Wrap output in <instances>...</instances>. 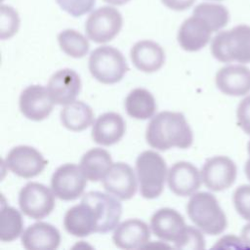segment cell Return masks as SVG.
I'll return each mask as SVG.
<instances>
[{
  "mask_svg": "<svg viewBox=\"0 0 250 250\" xmlns=\"http://www.w3.org/2000/svg\"><path fill=\"white\" fill-rule=\"evenodd\" d=\"M167 182L173 193L179 196H190L202 183L200 171L190 162L178 161L168 170Z\"/></svg>",
  "mask_w": 250,
  "mask_h": 250,
  "instance_id": "16",
  "label": "cell"
},
{
  "mask_svg": "<svg viewBox=\"0 0 250 250\" xmlns=\"http://www.w3.org/2000/svg\"><path fill=\"white\" fill-rule=\"evenodd\" d=\"M20 18L15 9L10 6H0V38L2 40L13 37L19 30Z\"/></svg>",
  "mask_w": 250,
  "mask_h": 250,
  "instance_id": "30",
  "label": "cell"
},
{
  "mask_svg": "<svg viewBox=\"0 0 250 250\" xmlns=\"http://www.w3.org/2000/svg\"><path fill=\"white\" fill-rule=\"evenodd\" d=\"M232 201L237 214L250 222V185H241L233 192Z\"/></svg>",
  "mask_w": 250,
  "mask_h": 250,
  "instance_id": "31",
  "label": "cell"
},
{
  "mask_svg": "<svg viewBox=\"0 0 250 250\" xmlns=\"http://www.w3.org/2000/svg\"><path fill=\"white\" fill-rule=\"evenodd\" d=\"M61 243V234L53 225L38 222L27 227L21 234V244L27 250H54Z\"/></svg>",
  "mask_w": 250,
  "mask_h": 250,
  "instance_id": "21",
  "label": "cell"
},
{
  "mask_svg": "<svg viewBox=\"0 0 250 250\" xmlns=\"http://www.w3.org/2000/svg\"><path fill=\"white\" fill-rule=\"evenodd\" d=\"M62 124L70 131L80 132L94 122V112L90 105L82 101H73L64 105L61 111Z\"/></svg>",
  "mask_w": 250,
  "mask_h": 250,
  "instance_id": "25",
  "label": "cell"
},
{
  "mask_svg": "<svg viewBox=\"0 0 250 250\" xmlns=\"http://www.w3.org/2000/svg\"><path fill=\"white\" fill-rule=\"evenodd\" d=\"M212 56L221 62L250 63V25L220 31L211 41Z\"/></svg>",
  "mask_w": 250,
  "mask_h": 250,
  "instance_id": "3",
  "label": "cell"
},
{
  "mask_svg": "<svg viewBox=\"0 0 250 250\" xmlns=\"http://www.w3.org/2000/svg\"><path fill=\"white\" fill-rule=\"evenodd\" d=\"M97 226L98 219L93 207L83 201L69 208L63 218L65 230L78 237L87 236L96 232Z\"/></svg>",
  "mask_w": 250,
  "mask_h": 250,
  "instance_id": "20",
  "label": "cell"
},
{
  "mask_svg": "<svg viewBox=\"0 0 250 250\" xmlns=\"http://www.w3.org/2000/svg\"><path fill=\"white\" fill-rule=\"evenodd\" d=\"M58 42L63 53L75 59L86 56L90 48L88 39L80 32L70 28L59 33Z\"/></svg>",
  "mask_w": 250,
  "mask_h": 250,
  "instance_id": "29",
  "label": "cell"
},
{
  "mask_svg": "<svg viewBox=\"0 0 250 250\" xmlns=\"http://www.w3.org/2000/svg\"><path fill=\"white\" fill-rule=\"evenodd\" d=\"M244 172H245V176L248 179V181L250 182V158H248V160L245 163L244 166Z\"/></svg>",
  "mask_w": 250,
  "mask_h": 250,
  "instance_id": "39",
  "label": "cell"
},
{
  "mask_svg": "<svg viewBox=\"0 0 250 250\" xmlns=\"http://www.w3.org/2000/svg\"><path fill=\"white\" fill-rule=\"evenodd\" d=\"M161 2L171 10L185 11L191 7L195 0H161Z\"/></svg>",
  "mask_w": 250,
  "mask_h": 250,
  "instance_id": "36",
  "label": "cell"
},
{
  "mask_svg": "<svg viewBox=\"0 0 250 250\" xmlns=\"http://www.w3.org/2000/svg\"><path fill=\"white\" fill-rule=\"evenodd\" d=\"M81 201L90 204L97 216L98 226L96 232H108L114 229L122 215L121 203L110 193L90 191L83 195Z\"/></svg>",
  "mask_w": 250,
  "mask_h": 250,
  "instance_id": "10",
  "label": "cell"
},
{
  "mask_svg": "<svg viewBox=\"0 0 250 250\" xmlns=\"http://www.w3.org/2000/svg\"><path fill=\"white\" fill-rule=\"evenodd\" d=\"M247 152H248L249 158H250V141L248 142V145H247Z\"/></svg>",
  "mask_w": 250,
  "mask_h": 250,
  "instance_id": "40",
  "label": "cell"
},
{
  "mask_svg": "<svg viewBox=\"0 0 250 250\" xmlns=\"http://www.w3.org/2000/svg\"><path fill=\"white\" fill-rule=\"evenodd\" d=\"M47 89L55 104L65 105L75 101L80 93L81 79L70 68L60 69L50 77Z\"/></svg>",
  "mask_w": 250,
  "mask_h": 250,
  "instance_id": "17",
  "label": "cell"
},
{
  "mask_svg": "<svg viewBox=\"0 0 250 250\" xmlns=\"http://www.w3.org/2000/svg\"><path fill=\"white\" fill-rule=\"evenodd\" d=\"M150 229L160 239L173 242L176 248L184 242L188 226L183 216L175 209L160 208L151 216Z\"/></svg>",
  "mask_w": 250,
  "mask_h": 250,
  "instance_id": "11",
  "label": "cell"
},
{
  "mask_svg": "<svg viewBox=\"0 0 250 250\" xmlns=\"http://www.w3.org/2000/svg\"><path fill=\"white\" fill-rule=\"evenodd\" d=\"M113 165L110 153L101 147H94L86 151L80 160V168L91 182L104 180Z\"/></svg>",
  "mask_w": 250,
  "mask_h": 250,
  "instance_id": "24",
  "label": "cell"
},
{
  "mask_svg": "<svg viewBox=\"0 0 250 250\" xmlns=\"http://www.w3.org/2000/svg\"><path fill=\"white\" fill-rule=\"evenodd\" d=\"M149 238V227L139 219H129L118 224L112 234L114 245L125 250L145 248Z\"/></svg>",
  "mask_w": 250,
  "mask_h": 250,
  "instance_id": "18",
  "label": "cell"
},
{
  "mask_svg": "<svg viewBox=\"0 0 250 250\" xmlns=\"http://www.w3.org/2000/svg\"><path fill=\"white\" fill-rule=\"evenodd\" d=\"M205 248V239L202 231L198 228L188 226L184 242L178 249H193L201 250Z\"/></svg>",
  "mask_w": 250,
  "mask_h": 250,
  "instance_id": "33",
  "label": "cell"
},
{
  "mask_svg": "<svg viewBox=\"0 0 250 250\" xmlns=\"http://www.w3.org/2000/svg\"><path fill=\"white\" fill-rule=\"evenodd\" d=\"M192 15L204 20L209 24L213 32L219 31L225 27L229 20L228 9L225 6L216 3L198 4L193 9Z\"/></svg>",
  "mask_w": 250,
  "mask_h": 250,
  "instance_id": "28",
  "label": "cell"
},
{
  "mask_svg": "<svg viewBox=\"0 0 250 250\" xmlns=\"http://www.w3.org/2000/svg\"><path fill=\"white\" fill-rule=\"evenodd\" d=\"M147 144L158 150L188 148L192 145V131L181 112L161 111L151 117L146 132Z\"/></svg>",
  "mask_w": 250,
  "mask_h": 250,
  "instance_id": "1",
  "label": "cell"
},
{
  "mask_svg": "<svg viewBox=\"0 0 250 250\" xmlns=\"http://www.w3.org/2000/svg\"><path fill=\"white\" fill-rule=\"evenodd\" d=\"M240 236L244 240L245 244L247 245L248 248H250V222H248L241 229Z\"/></svg>",
  "mask_w": 250,
  "mask_h": 250,
  "instance_id": "37",
  "label": "cell"
},
{
  "mask_svg": "<svg viewBox=\"0 0 250 250\" xmlns=\"http://www.w3.org/2000/svg\"><path fill=\"white\" fill-rule=\"evenodd\" d=\"M236 121L238 127L250 135V94L244 96L236 108Z\"/></svg>",
  "mask_w": 250,
  "mask_h": 250,
  "instance_id": "34",
  "label": "cell"
},
{
  "mask_svg": "<svg viewBox=\"0 0 250 250\" xmlns=\"http://www.w3.org/2000/svg\"><path fill=\"white\" fill-rule=\"evenodd\" d=\"M212 33L213 30L204 20L192 15L181 24L177 39L185 51L196 52L209 43Z\"/></svg>",
  "mask_w": 250,
  "mask_h": 250,
  "instance_id": "19",
  "label": "cell"
},
{
  "mask_svg": "<svg viewBox=\"0 0 250 250\" xmlns=\"http://www.w3.org/2000/svg\"><path fill=\"white\" fill-rule=\"evenodd\" d=\"M55 194L52 188L31 182L27 183L19 193V205L21 212L34 220L47 217L55 207Z\"/></svg>",
  "mask_w": 250,
  "mask_h": 250,
  "instance_id": "7",
  "label": "cell"
},
{
  "mask_svg": "<svg viewBox=\"0 0 250 250\" xmlns=\"http://www.w3.org/2000/svg\"><path fill=\"white\" fill-rule=\"evenodd\" d=\"M156 102L152 94L144 89L132 90L125 99V108L129 116L139 120H146L154 116Z\"/></svg>",
  "mask_w": 250,
  "mask_h": 250,
  "instance_id": "26",
  "label": "cell"
},
{
  "mask_svg": "<svg viewBox=\"0 0 250 250\" xmlns=\"http://www.w3.org/2000/svg\"><path fill=\"white\" fill-rule=\"evenodd\" d=\"M122 24V16L118 10L110 6H103L89 15L85 23V31L92 41L106 43L120 32Z\"/></svg>",
  "mask_w": 250,
  "mask_h": 250,
  "instance_id": "6",
  "label": "cell"
},
{
  "mask_svg": "<svg viewBox=\"0 0 250 250\" xmlns=\"http://www.w3.org/2000/svg\"><path fill=\"white\" fill-rule=\"evenodd\" d=\"M59 6L72 17H81L95 6L96 0H56Z\"/></svg>",
  "mask_w": 250,
  "mask_h": 250,
  "instance_id": "32",
  "label": "cell"
},
{
  "mask_svg": "<svg viewBox=\"0 0 250 250\" xmlns=\"http://www.w3.org/2000/svg\"><path fill=\"white\" fill-rule=\"evenodd\" d=\"M48 161L42 153L29 146H18L13 147L7 157V167L17 176L30 179L38 176L45 169Z\"/></svg>",
  "mask_w": 250,
  "mask_h": 250,
  "instance_id": "12",
  "label": "cell"
},
{
  "mask_svg": "<svg viewBox=\"0 0 250 250\" xmlns=\"http://www.w3.org/2000/svg\"><path fill=\"white\" fill-rule=\"evenodd\" d=\"M213 1H221V0H213Z\"/></svg>",
  "mask_w": 250,
  "mask_h": 250,
  "instance_id": "41",
  "label": "cell"
},
{
  "mask_svg": "<svg viewBox=\"0 0 250 250\" xmlns=\"http://www.w3.org/2000/svg\"><path fill=\"white\" fill-rule=\"evenodd\" d=\"M87 185V178L80 166L65 163L60 166L52 175L51 188L56 197L69 201L81 196Z\"/></svg>",
  "mask_w": 250,
  "mask_h": 250,
  "instance_id": "9",
  "label": "cell"
},
{
  "mask_svg": "<svg viewBox=\"0 0 250 250\" xmlns=\"http://www.w3.org/2000/svg\"><path fill=\"white\" fill-rule=\"evenodd\" d=\"M136 172L143 197L153 199L162 193L168 170L159 153L153 150L143 151L137 157Z\"/></svg>",
  "mask_w": 250,
  "mask_h": 250,
  "instance_id": "4",
  "label": "cell"
},
{
  "mask_svg": "<svg viewBox=\"0 0 250 250\" xmlns=\"http://www.w3.org/2000/svg\"><path fill=\"white\" fill-rule=\"evenodd\" d=\"M200 174L202 183L207 188L213 191H223L234 184L237 167L231 158L226 155H216L205 161Z\"/></svg>",
  "mask_w": 250,
  "mask_h": 250,
  "instance_id": "8",
  "label": "cell"
},
{
  "mask_svg": "<svg viewBox=\"0 0 250 250\" xmlns=\"http://www.w3.org/2000/svg\"><path fill=\"white\" fill-rule=\"evenodd\" d=\"M23 232L21 214L12 206L2 204L0 212V240L10 242Z\"/></svg>",
  "mask_w": 250,
  "mask_h": 250,
  "instance_id": "27",
  "label": "cell"
},
{
  "mask_svg": "<svg viewBox=\"0 0 250 250\" xmlns=\"http://www.w3.org/2000/svg\"><path fill=\"white\" fill-rule=\"evenodd\" d=\"M187 212L195 227L206 234H221L228 226L223 208L215 195L210 192L200 191L190 195Z\"/></svg>",
  "mask_w": 250,
  "mask_h": 250,
  "instance_id": "2",
  "label": "cell"
},
{
  "mask_svg": "<svg viewBox=\"0 0 250 250\" xmlns=\"http://www.w3.org/2000/svg\"><path fill=\"white\" fill-rule=\"evenodd\" d=\"M126 124L123 117L116 112L101 114L92 127V139L101 146H111L118 143L124 136Z\"/></svg>",
  "mask_w": 250,
  "mask_h": 250,
  "instance_id": "22",
  "label": "cell"
},
{
  "mask_svg": "<svg viewBox=\"0 0 250 250\" xmlns=\"http://www.w3.org/2000/svg\"><path fill=\"white\" fill-rule=\"evenodd\" d=\"M133 168L124 162L113 163L103 180L104 189L119 200L131 199L137 192L138 183Z\"/></svg>",
  "mask_w": 250,
  "mask_h": 250,
  "instance_id": "14",
  "label": "cell"
},
{
  "mask_svg": "<svg viewBox=\"0 0 250 250\" xmlns=\"http://www.w3.org/2000/svg\"><path fill=\"white\" fill-rule=\"evenodd\" d=\"M217 88L230 97H244L250 93V68L243 63L221 67L215 76Z\"/></svg>",
  "mask_w": 250,
  "mask_h": 250,
  "instance_id": "15",
  "label": "cell"
},
{
  "mask_svg": "<svg viewBox=\"0 0 250 250\" xmlns=\"http://www.w3.org/2000/svg\"><path fill=\"white\" fill-rule=\"evenodd\" d=\"M104 2L109 4V5H113V6H121L124 5L126 3H128L130 0H103Z\"/></svg>",
  "mask_w": 250,
  "mask_h": 250,
  "instance_id": "38",
  "label": "cell"
},
{
  "mask_svg": "<svg viewBox=\"0 0 250 250\" xmlns=\"http://www.w3.org/2000/svg\"><path fill=\"white\" fill-rule=\"evenodd\" d=\"M130 57L133 64L141 71L151 73L159 70L165 62V52L156 42L141 40L134 44Z\"/></svg>",
  "mask_w": 250,
  "mask_h": 250,
  "instance_id": "23",
  "label": "cell"
},
{
  "mask_svg": "<svg viewBox=\"0 0 250 250\" xmlns=\"http://www.w3.org/2000/svg\"><path fill=\"white\" fill-rule=\"evenodd\" d=\"M214 248H231V249H243L248 248L241 236L235 234H227L222 236L214 245Z\"/></svg>",
  "mask_w": 250,
  "mask_h": 250,
  "instance_id": "35",
  "label": "cell"
},
{
  "mask_svg": "<svg viewBox=\"0 0 250 250\" xmlns=\"http://www.w3.org/2000/svg\"><path fill=\"white\" fill-rule=\"evenodd\" d=\"M55 103L51 99L48 89L42 85H30L20 96L19 106L23 116L33 121H41L47 118L54 107Z\"/></svg>",
  "mask_w": 250,
  "mask_h": 250,
  "instance_id": "13",
  "label": "cell"
},
{
  "mask_svg": "<svg viewBox=\"0 0 250 250\" xmlns=\"http://www.w3.org/2000/svg\"><path fill=\"white\" fill-rule=\"evenodd\" d=\"M88 67L92 76L103 84L119 82L129 69L123 54L110 46L96 48L90 55Z\"/></svg>",
  "mask_w": 250,
  "mask_h": 250,
  "instance_id": "5",
  "label": "cell"
}]
</instances>
